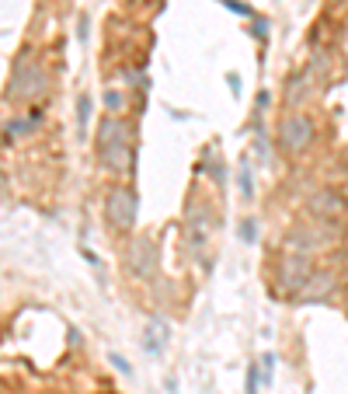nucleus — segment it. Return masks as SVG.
Returning <instances> with one entry per match:
<instances>
[{
	"instance_id": "3",
	"label": "nucleus",
	"mask_w": 348,
	"mask_h": 394,
	"mask_svg": "<svg viewBox=\"0 0 348 394\" xmlns=\"http://www.w3.org/2000/svg\"><path fill=\"white\" fill-rule=\"evenodd\" d=\"M136 209H140V199L129 185H115L108 196H105V216L115 230H129L136 223Z\"/></svg>"
},
{
	"instance_id": "4",
	"label": "nucleus",
	"mask_w": 348,
	"mask_h": 394,
	"mask_svg": "<svg viewBox=\"0 0 348 394\" xmlns=\"http://www.w3.org/2000/svg\"><path fill=\"white\" fill-rule=\"evenodd\" d=\"M307 276H310V262H307V255L303 251H289L282 262H279V283H275V290L279 294H300V287L307 283Z\"/></svg>"
},
{
	"instance_id": "12",
	"label": "nucleus",
	"mask_w": 348,
	"mask_h": 394,
	"mask_svg": "<svg viewBox=\"0 0 348 394\" xmlns=\"http://www.w3.org/2000/svg\"><path fill=\"white\" fill-rule=\"evenodd\" d=\"M241 241H248V244L258 241V220H244L241 223Z\"/></svg>"
},
{
	"instance_id": "15",
	"label": "nucleus",
	"mask_w": 348,
	"mask_h": 394,
	"mask_svg": "<svg viewBox=\"0 0 348 394\" xmlns=\"http://www.w3.org/2000/svg\"><path fill=\"white\" fill-rule=\"evenodd\" d=\"M112 363H115V370H119V374H129V363H126V360H122L119 353L112 356Z\"/></svg>"
},
{
	"instance_id": "13",
	"label": "nucleus",
	"mask_w": 348,
	"mask_h": 394,
	"mask_svg": "<svg viewBox=\"0 0 348 394\" xmlns=\"http://www.w3.org/2000/svg\"><path fill=\"white\" fill-rule=\"evenodd\" d=\"M105 105H108V112H122V108H126V98H122L119 91L108 88V91H105Z\"/></svg>"
},
{
	"instance_id": "9",
	"label": "nucleus",
	"mask_w": 348,
	"mask_h": 394,
	"mask_svg": "<svg viewBox=\"0 0 348 394\" xmlns=\"http://www.w3.org/2000/svg\"><path fill=\"white\" fill-rule=\"evenodd\" d=\"M168 331H171V328H168V321H161V317H157V321H150L143 346H147L150 353H161V349H164V342H168Z\"/></svg>"
},
{
	"instance_id": "18",
	"label": "nucleus",
	"mask_w": 348,
	"mask_h": 394,
	"mask_svg": "<svg viewBox=\"0 0 348 394\" xmlns=\"http://www.w3.org/2000/svg\"><path fill=\"white\" fill-rule=\"evenodd\" d=\"M4 196H7V182H4V175H0V202H4Z\"/></svg>"
},
{
	"instance_id": "2",
	"label": "nucleus",
	"mask_w": 348,
	"mask_h": 394,
	"mask_svg": "<svg viewBox=\"0 0 348 394\" xmlns=\"http://www.w3.org/2000/svg\"><path fill=\"white\" fill-rule=\"evenodd\" d=\"M46 88H49V74H46V67H42L35 56L25 53V56L14 63L7 95H11L14 101H35V98L46 95Z\"/></svg>"
},
{
	"instance_id": "16",
	"label": "nucleus",
	"mask_w": 348,
	"mask_h": 394,
	"mask_svg": "<svg viewBox=\"0 0 348 394\" xmlns=\"http://www.w3.org/2000/svg\"><path fill=\"white\" fill-rule=\"evenodd\" d=\"M255 35H258V39H265V35H268V25H265V21H255Z\"/></svg>"
},
{
	"instance_id": "14",
	"label": "nucleus",
	"mask_w": 348,
	"mask_h": 394,
	"mask_svg": "<svg viewBox=\"0 0 348 394\" xmlns=\"http://www.w3.org/2000/svg\"><path fill=\"white\" fill-rule=\"evenodd\" d=\"M248 394H258V367H248Z\"/></svg>"
},
{
	"instance_id": "6",
	"label": "nucleus",
	"mask_w": 348,
	"mask_h": 394,
	"mask_svg": "<svg viewBox=\"0 0 348 394\" xmlns=\"http://www.w3.org/2000/svg\"><path fill=\"white\" fill-rule=\"evenodd\" d=\"M126 269L136 280H154L157 276V248H154V241H147V237L133 241L129 255H126Z\"/></svg>"
},
{
	"instance_id": "7",
	"label": "nucleus",
	"mask_w": 348,
	"mask_h": 394,
	"mask_svg": "<svg viewBox=\"0 0 348 394\" xmlns=\"http://www.w3.org/2000/svg\"><path fill=\"white\" fill-rule=\"evenodd\" d=\"M296 296H300L303 303H317V300L335 296V276H331V272H310Z\"/></svg>"
},
{
	"instance_id": "11",
	"label": "nucleus",
	"mask_w": 348,
	"mask_h": 394,
	"mask_svg": "<svg viewBox=\"0 0 348 394\" xmlns=\"http://www.w3.org/2000/svg\"><path fill=\"white\" fill-rule=\"evenodd\" d=\"M87 122H91V98H81L77 101V126H81V133H84L87 129Z\"/></svg>"
},
{
	"instance_id": "10",
	"label": "nucleus",
	"mask_w": 348,
	"mask_h": 394,
	"mask_svg": "<svg viewBox=\"0 0 348 394\" xmlns=\"http://www.w3.org/2000/svg\"><path fill=\"white\" fill-rule=\"evenodd\" d=\"M255 192V178H251V157H244V164H241V196L251 199Z\"/></svg>"
},
{
	"instance_id": "1",
	"label": "nucleus",
	"mask_w": 348,
	"mask_h": 394,
	"mask_svg": "<svg viewBox=\"0 0 348 394\" xmlns=\"http://www.w3.org/2000/svg\"><path fill=\"white\" fill-rule=\"evenodd\" d=\"M98 157L108 171L133 175V129L126 119L108 115L98 126Z\"/></svg>"
},
{
	"instance_id": "8",
	"label": "nucleus",
	"mask_w": 348,
	"mask_h": 394,
	"mask_svg": "<svg viewBox=\"0 0 348 394\" xmlns=\"http://www.w3.org/2000/svg\"><path fill=\"white\" fill-rule=\"evenodd\" d=\"M307 209H310L314 216H321V220H335V216L345 213V199H342V192L324 189V192H314V196H310Z\"/></svg>"
},
{
	"instance_id": "17",
	"label": "nucleus",
	"mask_w": 348,
	"mask_h": 394,
	"mask_svg": "<svg viewBox=\"0 0 348 394\" xmlns=\"http://www.w3.org/2000/svg\"><path fill=\"white\" fill-rule=\"evenodd\" d=\"M213 178H216V182L223 185V164H213Z\"/></svg>"
},
{
	"instance_id": "5",
	"label": "nucleus",
	"mask_w": 348,
	"mask_h": 394,
	"mask_svg": "<svg viewBox=\"0 0 348 394\" xmlns=\"http://www.w3.org/2000/svg\"><path fill=\"white\" fill-rule=\"evenodd\" d=\"M314 140V126L307 115H286L279 122V147L289 150V154H300L307 150V143Z\"/></svg>"
}]
</instances>
